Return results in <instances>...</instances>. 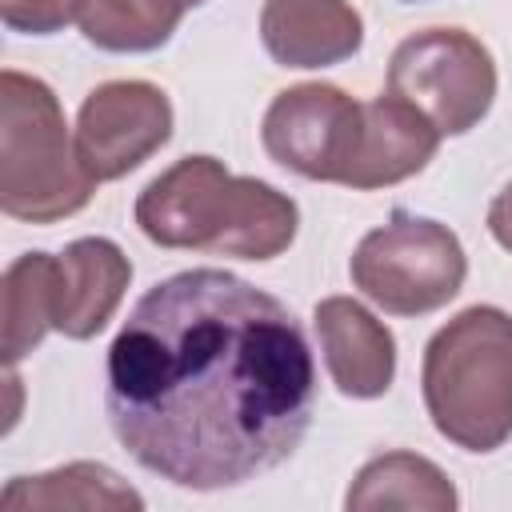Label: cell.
<instances>
[{
	"mask_svg": "<svg viewBox=\"0 0 512 512\" xmlns=\"http://www.w3.org/2000/svg\"><path fill=\"white\" fill-rule=\"evenodd\" d=\"M96 180L76 156L56 92L16 68L0 72V208L12 220L52 224L92 200Z\"/></svg>",
	"mask_w": 512,
	"mask_h": 512,
	"instance_id": "obj_5",
	"label": "cell"
},
{
	"mask_svg": "<svg viewBox=\"0 0 512 512\" xmlns=\"http://www.w3.org/2000/svg\"><path fill=\"white\" fill-rule=\"evenodd\" d=\"M344 508L348 512H368V508L452 512L456 488L432 460H424L416 452H384L356 472V480L344 496Z\"/></svg>",
	"mask_w": 512,
	"mask_h": 512,
	"instance_id": "obj_12",
	"label": "cell"
},
{
	"mask_svg": "<svg viewBox=\"0 0 512 512\" xmlns=\"http://www.w3.org/2000/svg\"><path fill=\"white\" fill-rule=\"evenodd\" d=\"M0 508H144V496L128 488L112 468L76 460L40 476H12L0 496Z\"/></svg>",
	"mask_w": 512,
	"mask_h": 512,
	"instance_id": "obj_13",
	"label": "cell"
},
{
	"mask_svg": "<svg viewBox=\"0 0 512 512\" xmlns=\"http://www.w3.org/2000/svg\"><path fill=\"white\" fill-rule=\"evenodd\" d=\"M260 140L280 168L356 192L388 188L424 172L440 148L432 120L400 96L352 100L336 84H292L276 92Z\"/></svg>",
	"mask_w": 512,
	"mask_h": 512,
	"instance_id": "obj_2",
	"label": "cell"
},
{
	"mask_svg": "<svg viewBox=\"0 0 512 512\" xmlns=\"http://www.w3.org/2000/svg\"><path fill=\"white\" fill-rule=\"evenodd\" d=\"M132 280V260L104 236H80L56 256V312L52 328L68 340L104 332Z\"/></svg>",
	"mask_w": 512,
	"mask_h": 512,
	"instance_id": "obj_10",
	"label": "cell"
},
{
	"mask_svg": "<svg viewBox=\"0 0 512 512\" xmlns=\"http://www.w3.org/2000/svg\"><path fill=\"white\" fill-rule=\"evenodd\" d=\"M312 324L328 376L344 396L376 400L392 388L396 340L364 304H356L352 296H328L316 304Z\"/></svg>",
	"mask_w": 512,
	"mask_h": 512,
	"instance_id": "obj_9",
	"label": "cell"
},
{
	"mask_svg": "<svg viewBox=\"0 0 512 512\" xmlns=\"http://www.w3.org/2000/svg\"><path fill=\"white\" fill-rule=\"evenodd\" d=\"M424 408L444 440L496 452L512 436V316L472 304L424 348Z\"/></svg>",
	"mask_w": 512,
	"mask_h": 512,
	"instance_id": "obj_4",
	"label": "cell"
},
{
	"mask_svg": "<svg viewBox=\"0 0 512 512\" xmlns=\"http://www.w3.org/2000/svg\"><path fill=\"white\" fill-rule=\"evenodd\" d=\"M260 40L284 68H328L360 52L364 20L348 0H264Z\"/></svg>",
	"mask_w": 512,
	"mask_h": 512,
	"instance_id": "obj_11",
	"label": "cell"
},
{
	"mask_svg": "<svg viewBox=\"0 0 512 512\" xmlns=\"http://www.w3.org/2000/svg\"><path fill=\"white\" fill-rule=\"evenodd\" d=\"M0 296H4V360L12 368L52 328V312H56V256L52 252H24V256H16L8 264V272H4Z\"/></svg>",
	"mask_w": 512,
	"mask_h": 512,
	"instance_id": "obj_14",
	"label": "cell"
},
{
	"mask_svg": "<svg viewBox=\"0 0 512 512\" xmlns=\"http://www.w3.org/2000/svg\"><path fill=\"white\" fill-rule=\"evenodd\" d=\"M488 232H492V240L504 252H512V184H504V192L492 200V208H488Z\"/></svg>",
	"mask_w": 512,
	"mask_h": 512,
	"instance_id": "obj_17",
	"label": "cell"
},
{
	"mask_svg": "<svg viewBox=\"0 0 512 512\" xmlns=\"http://www.w3.org/2000/svg\"><path fill=\"white\" fill-rule=\"evenodd\" d=\"M352 284L392 316H424L444 308L468 276L460 236L428 216L392 212L352 252Z\"/></svg>",
	"mask_w": 512,
	"mask_h": 512,
	"instance_id": "obj_6",
	"label": "cell"
},
{
	"mask_svg": "<svg viewBox=\"0 0 512 512\" xmlns=\"http://www.w3.org/2000/svg\"><path fill=\"white\" fill-rule=\"evenodd\" d=\"M104 412L152 476L216 492L284 464L316 408L312 348L284 300L224 272L152 284L104 368Z\"/></svg>",
	"mask_w": 512,
	"mask_h": 512,
	"instance_id": "obj_1",
	"label": "cell"
},
{
	"mask_svg": "<svg viewBox=\"0 0 512 512\" xmlns=\"http://www.w3.org/2000/svg\"><path fill=\"white\" fill-rule=\"evenodd\" d=\"M388 92L428 116L440 136H464L496 100V64L472 32L424 28L396 44Z\"/></svg>",
	"mask_w": 512,
	"mask_h": 512,
	"instance_id": "obj_7",
	"label": "cell"
},
{
	"mask_svg": "<svg viewBox=\"0 0 512 512\" xmlns=\"http://www.w3.org/2000/svg\"><path fill=\"white\" fill-rule=\"evenodd\" d=\"M180 16L176 0H84L80 32L104 52H152L172 40Z\"/></svg>",
	"mask_w": 512,
	"mask_h": 512,
	"instance_id": "obj_15",
	"label": "cell"
},
{
	"mask_svg": "<svg viewBox=\"0 0 512 512\" xmlns=\"http://www.w3.org/2000/svg\"><path fill=\"white\" fill-rule=\"evenodd\" d=\"M172 136V100L148 80H108L92 88L76 116V156L104 184L140 168Z\"/></svg>",
	"mask_w": 512,
	"mask_h": 512,
	"instance_id": "obj_8",
	"label": "cell"
},
{
	"mask_svg": "<svg viewBox=\"0 0 512 512\" xmlns=\"http://www.w3.org/2000/svg\"><path fill=\"white\" fill-rule=\"evenodd\" d=\"M176 4H180V8L188 12V8H200V4H208V0H176Z\"/></svg>",
	"mask_w": 512,
	"mask_h": 512,
	"instance_id": "obj_18",
	"label": "cell"
},
{
	"mask_svg": "<svg viewBox=\"0 0 512 512\" xmlns=\"http://www.w3.org/2000/svg\"><path fill=\"white\" fill-rule=\"evenodd\" d=\"M84 0H0V16L12 32L24 36H52L64 24L80 20Z\"/></svg>",
	"mask_w": 512,
	"mask_h": 512,
	"instance_id": "obj_16",
	"label": "cell"
},
{
	"mask_svg": "<svg viewBox=\"0 0 512 512\" xmlns=\"http://www.w3.org/2000/svg\"><path fill=\"white\" fill-rule=\"evenodd\" d=\"M136 224L160 248L272 260L288 252L300 208L256 176H232L216 156H184L136 196Z\"/></svg>",
	"mask_w": 512,
	"mask_h": 512,
	"instance_id": "obj_3",
	"label": "cell"
}]
</instances>
